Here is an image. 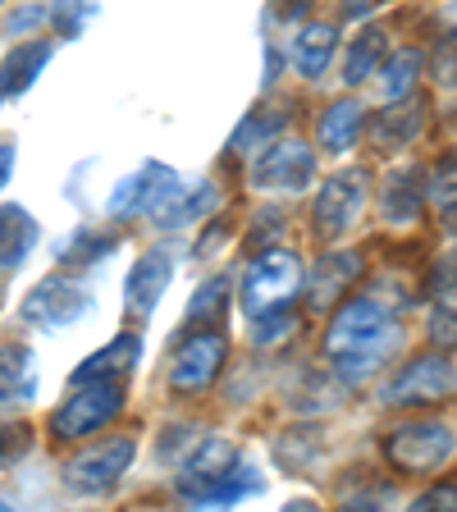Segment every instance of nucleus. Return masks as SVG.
<instances>
[{
  "label": "nucleus",
  "mask_w": 457,
  "mask_h": 512,
  "mask_svg": "<svg viewBox=\"0 0 457 512\" xmlns=\"http://www.w3.org/2000/svg\"><path fill=\"white\" fill-rule=\"evenodd\" d=\"M357 275H362V261H357L352 252H334V256H325V261H316V266H311V279H307L311 302H316V307L339 302Z\"/></svg>",
  "instance_id": "nucleus-17"
},
{
  "label": "nucleus",
  "mask_w": 457,
  "mask_h": 512,
  "mask_svg": "<svg viewBox=\"0 0 457 512\" xmlns=\"http://www.w3.org/2000/svg\"><path fill=\"white\" fill-rule=\"evenodd\" d=\"M0 512H14V508H10V503H0Z\"/></svg>",
  "instance_id": "nucleus-37"
},
{
  "label": "nucleus",
  "mask_w": 457,
  "mask_h": 512,
  "mask_svg": "<svg viewBox=\"0 0 457 512\" xmlns=\"http://www.w3.org/2000/svg\"><path fill=\"white\" fill-rule=\"evenodd\" d=\"M138 357H142V339H138V334H119L115 343H106V348L92 352V357L78 366L74 380L78 384H110V380L124 384V371H133V366H138Z\"/></svg>",
  "instance_id": "nucleus-13"
},
{
  "label": "nucleus",
  "mask_w": 457,
  "mask_h": 512,
  "mask_svg": "<svg viewBox=\"0 0 457 512\" xmlns=\"http://www.w3.org/2000/svg\"><path fill=\"white\" fill-rule=\"evenodd\" d=\"M119 247V238L115 234H92V229H78L69 243H64V261L69 266H92V261H101V256H110Z\"/></svg>",
  "instance_id": "nucleus-25"
},
{
  "label": "nucleus",
  "mask_w": 457,
  "mask_h": 512,
  "mask_svg": "<svg viewBox=\"0 0 457 512\" xmlns=\"http://www.w3.org/2000/svg\"><path fill=\"white\" fill-rule=\"evenodd\" d=\"M457 453V430L439 416H421V421H403L384 435V458L407 476H426V471L444 467Z\"/></svg>",
  "instance_id": "nucleus-1"
},
{
  "label": "nucleus",
  "mask_w": 457,
  "mask_h": 512,
  "mask_svg": "<svg viewBox=\"0 0 457 512\" xmlns=\"http://www.w3.org/2000/svg\"><path fill=\"white\" fill-rule=\"evenodd\" d=\"M293 325H298V316H293V311H270V316H256L252 320V339L261 343V348H270V343H279L284 339L288 330H293Z\"/></svg>",
  "instance_id": "nucleus-28"
},
{
  "label": "nucleus",
  "mask_w": 457,
  "mask_h": 512,
  "mask_svg": "<svg viewBox=\"0 0 457 512\" xmlns=\"http://www.w3.org/2000/svg\"><path fill=\"white\" fill-rule=\"evenodd\" d=\"M87 307H92V293L78 279L51 275L23 298L19 316L28 320L32 330H60V325H74L78 316H87Z\"/></svg>",
  "instance_id": "nucleus-5"
},
{
  "label": "nucleus",
  "mask_w": 457,
  "mask_h": 512,
  "mask_svg": "<svg viewBox=\"0 0 457 512\" xmlns=\"http://www.w3.org/2000/svg\"><path fill=\"white\" fill-rule=\"evenodd\" d=\"M430 197H435L439 206L457 202V156H444L435 170H430Z\"/></svg>",
  "instance_id": "nucleus-30"
},
{
  "label": "nucleus",
  "mask_w": 457,
  "mask_h": 512,
  "mask_svg": "<svg viewBox=\"0 0 457 512\" xmlns=\"http://www.w3.org/2000/svg\"><path fill=\"white\" fill-rule=\"evenodd\" d=\"M138 458V444L128 435H115V439H101V444H87L78 448L74 458L64 462L60 480L69 494H106L128 467Z\"/></svg>",
  "instance_id": "nucleus-3"
},
{
  "label": "nucleus",
  "mask_w": 457,
  "mask_h": 512,
  "mask_svg": "<svg viewBox=\"0 0 457 512\" xmlns=\"http://www.w3.org/2000/svg\"><path fill=\"white\" fill-rule=\"evenodd\" d=\"M435 78L444 87H457V32H448L435 51Z\"/></svg>",
  "instance_id": "nucleus-33"
},
{
  "label": "nucleus",
  "mask_w": 457,
  "mask_h": 512,
  "mask_svg": "<svg viewBox=\"0 0 457 512\" xmlns=\"http://www.w3.org/2000/svg\"><path fill=\"white\" fill-rule=\"evenodd\" d=\"M421 124H426V101H398L371 124V142L380 151H403L421 133Z\"/></svg>",
  "instance_id": "nucleus-18"
},
{
  "label": "nucleus",
  "mask_w": 457,
  "mask_h": 512,
  "mask_svg": "<svg viewBox=\"0 0 457 512\" xmlns=\"http://www.w3.org/2000/svg\"><path fill=\"white\" fill-rule=\"evenodd\" d=\"M316 179V151L307 142H270L252 165V183L266 192H307Z\"/></svg>",
  "instance_id": "nucleus-6"
},
{
  "label": "nucleus",
  "mask_w": 457,
  "mask_h": 512,
  "mask_svg": "<svg viewBox=\"0 0 457 512\" xmlns=\"http://www.w3.org/2000/svg\"><path fill=\"white\" fill-rule=\"evenodd\" d=\"M174 192H179V179H174L170 165H160V160H147L138 174H128L115 192H110V215L124 220V215H138V211H151L160 215V206L170 202Z\"/></svg>",
  "instance_id": "nucleus-10"
},
{
  "label": "nucleus",
  "mask_w": 457,
  "mask_h": 512,
  "mask_svg": "<svg viewBox=\"0 0 457 512\" xmlns=\"http://www.w3.org/2000/svg\"><path fill=\"white\" fill-rule=\"evenodd\" d=\"M407 512H457V485L439 480V485H430V490L421 494V499H416Z\"/></svg>",
  "instance_id": "nucleus-31"
},
{
  "label": "nucleus",
  "mask_w": 457,
  "mask_h": 512,
  "mask_svg": "<svg viewBox=\"0 0 457 512\" xmlns=\"http://www.w3.org/2000/svg\"><path fill=\"white\" fill-rule=\"evenodd\" d=\"M380 211L389 224H416V215H421V170L416 165H398L384 174Z\"/></svg>",
  "instance_id": "nucleus-15"
},
{
  "label": "nucleus",
  "mask_w": 457,
  "mask_h": 512,
  "mask_svg": "<svg viewBox=\"0 0 457 512\" xmlns=\"http://www.w3.org/2000/svg\"><path fill=\"white\" fill-rule=\"evenodd\" d=\"M457 389V362L448 352H426V357H416L407 371H398L384 389L389 403H439Z\"/></svg>",
  "instance_id": "nucleus-7"
},
{
  "label": "nucleus",
  "mask_w": 457,
  "mask_h": 512,
  "mask_svg": "<svg viewBox=\"0 0 457 512\" xmlns=\"http://www.w3.org/2000/svg\"><path fill=\"white\" fill-rule=\"evenodd\" d=\"M37 394V357L23 343H0V407L32 403Z\"/></svg>",
  "instance_id": "nucleus-14"
},
{
  "label": "nucleus",
  "mask_w": 457,
  "mask_h": 512,
  "mask_svg": "<svg viewBox=\"0 0 457 512\" xmlns=\"http://www.w3.org/2000/svg\"><path fill=\"white\" fill-rule=\"evenodd\" d=\"M238 462H243V453H238V444H229V439H206V444L192 448V458L179 467V490L188 494V499H211L220 485H229L238 471Z\"/></svg>",
  "instance_id": "nucleus-9"
},
{
  "label": "nucleus",
  "mask_w": 457,
  "mask_h": 512,
  "mask_svg": "<svg viewBox=\"0 0 457 512\" xmlns=\"http://www.w3.org/2000/svg\"><path fill=\"white\" fill-rule=\"evenodd\" d=\"M55 42H19L10 55H5V64H0V96H23L32 83H37V74L46 69V60H51Z\"/></svg>",
  "instance_id": "nucleus-16"
},
{
  "label": "nucleus",
  "mask_w": 457,
  "mask_h": 512,
  "mask_svg": "<svg viewBox=\"0 0 457 512\" xmlns=\"http://www.w3.org/2000/svg\"><path fill=\"white\" fill-rule=\"evenodd\" d=\"M229 307V279H211L206 288H197V298H192L188 316H220V311Z\"/></svg>",
  "instance_id": "nucleus-29"
},
{
  "label": "nucleus",
  "mask_w": 457,
  "mask_h": 512,
  "mask_svg": "<svg viewBox=\"0 0 457 512\" xmlns=\"http://www.w3.org/2000/svg\"><path fill=\"white\" fill-rule=\"evenodd\" d=\"M119 407H124V384H119V380H110V384H78L74 394L55 407L51 430L60 439H87V435H96L101 426H110V421L119 416Z\"/></svg>",
  "instance_id": "nucleus-4"
},
{
  "label": "nucleus",
  "mask_w": 457,
  "mask_h": 512,
  "mask_svg": "<svg viewBox=\"0 0 457 512\" xmlns=\"http://www.w3.org/2000/svg\"><path fill=\"white\" fill-rule=\"evenodd\" d=\"M334 46H339V32H334L330 23H307V28H298V37L288 46L293 69H298L302 78H320L325 64H330V55H334Z\"/></svg>",
  "instance_id": "nucleus-19"
},
{
  "label": "nucleus",
  "mask_w": 457,
  "mask_h": 512,
  "mask_svg": "<svg viewBox=\"0 0 457 512\" xmlns=\"http://www.w3.org/2000/svg\"><path fill=\"white\" fill-rule=\"evenodd\" d=\"M28 448H32V430L23 421H0V467L19 462Z\"/></svg>",
  "instance_id": "nucleus-27"
},
{
  "label": "nucleus",
  "mask_w": 457,
  "mask_h": 512,
  "mask_svg": "<svg viewBox=\"0 0 457 512\" xmlns=\"http://www.w3.org/2000/svg\"><path fill=\"white\" fill-rule=\"evenodd\" d=\"M421 74V51H394L380 64V92L384 101H407L412 96V83Z\"/></svg>",
  "instance_id": "nucleus-23"
},
{
  "label": "nucleus",
  "mask_w": 457,
  "mask_h": 512,
  "mask_svg": "<svg viewBox=\"0 0 457 512\" xmlns=\"http://www.w3.org/2000/svg\"><path fill=\"white\" fill-rule=\"evenodd\" d=\"M375 64H384V32L366 28L357 32V42H348V60H343V83L357 87L375 74Z\"/></svg>",
  "instance_id": "nucleus-22"
},
{
  "label": "nucleus",
  "mask_w": 457,
  "mask_h": 512,
  "mask_svg": "<svg viewBox=\"0 0 457 512\" xmlns=\"http://www.w3.org/2000/svg\"><path fill=\"white\" fill-rule=\"evenodd\" d=\"M362 115L366 110L357 106V101H334L330 110H325V119H320L316 138L325 151H334V156H343V151L357 147V138H362Z\"/></svg>",
  "instance_id": "nucleus-21"
},
{
  "label": "nucleus",
  "mask_w": 457,
  "mask_h": 512,
  "mask_svg": "<svg viewBox=\"0 0 457 512\" xmlns=\"http://www.w3.org/2000/svg\"><path fill=\"white\" fill-rule=\"evenodd\" d=\"M302 288V261L284 247H270L247 266L243 275V311L247 316H270V311H284L293 302V293Z\"/></svg>",
  "instance_id": "nucleus-2"
},
{
  "label": "nucleus",
  "mask_w": 457,
  "mask_h": 512,
  "mask_svg": "<svg viewBox=\"0 0 457 512\" xmlns=\"http://www.w3.org/2000/svg\"><path fill=\"white\" fill-rule=\"evenodd\" d=\"M224 352H229V343L220 334H211V330L188 334L170 357V389L174 394H202L206 384L220 375Z\"/></svg>",
  "instance_id": "nucleus-8"
},
{
  "label": "nucleus",
  "mask_w": 457,
  "mask_h": 512,
  "mask_svg": "<svg viewBox=\"0 0 457 512\" xmlns=\"http://www.w3.org/2000/svg\"><path fill=\"white\" fill-rule=\"evenodd\" d=\"M339 512H384V499L380 494H352V499H343Z\"/></svg>",
  "instance_id": "nucleus-34"
},
{
  "label": "nucleus",
  "mask_w": 457,
  "mask_h": 512,
  "mask_svg": "<svg viewBox=\"0 0 457 512\" xmlns=\"http://www.w3.org/2000/svg\"><path fill=\"white\" fill-rule=\"evenodd\" d=\"M37 243V220L23 206H0V270L23 266V256Z\"/></svg>",
  "instance_id": "nucleus-20"
},
{
  "label": "nucleus",
  "mask_w": 457,
  "mask_h": 512,
  "mask_svg": "<svg viewBox=\"0 0 457 512\" xmlns=\"http://www.w3.org/2000/svg\"><path fill=\"white\" fill-rule=\"evenodd\" d=\"M362 202H366V174L362 170L334 174V179L316 192V234L320 238L348 234V224L362 215Z\"/></svg>",
  "instance_id": "nucleus-11"
},
{
  "label": "nucleus",
  "mask_w": 457,
  "mask_h": 512,
  "mask_svg": "<svg viewBox=\"0 0 457 512\" xmlns=\"http://www.w3.org/2000/svg\"><path fill=\"white\" fill-rule=\"evenodd\" d=\"M279 512H320V503L316 499H288Z\"/></svg>",
  "instance_id": "nucleus-36"
},
{
  "label": "nucleus",
  "mask_w": 457,
  "mask_h": 512,
  "mask_svg": "<svg viewBox=\"0 0 457 512\" xmlns=\"http://www.w3.org/2000/svg\"><path fill=\"white\" fill-rule=\"evenodd\" d=\"M174 279V256L170 252H142L138 266L128 270L124 279V311L133 320H147L151 311L160 307V298H165V288H170Z\"/></svg>",
  "instance_id": "nucleus-12"
},
{
  "label": "nucleus",
  "mask_w": 457,
  "mask_h": 512,
  "mask_svg": "<svg viewBox=\"0 0 457 512\" xmlns=\"http://www.w3.org/2000/svg\"><path fill=\"white\" fill-rule=\"evenodd\" d=\"M430 339L439 343V348H448V343H457V298L439 302V311L430 316Z\"/></svg>",
  "instance_id": "nucleus-32"
},
{
  "label": "nucleus",
  "mask_w": 457,
  "mask_h": 512,
  "mask_svg": "<svg viewBox=\"0 0 457 512\" xmlns=\"http://www.w3.org/2000/svg\"><path fill=\"white\" fill-rule=\"evenodd\" d=\"M10 174H14V142H0V192H5Z\"/></svg>",
  "instance_id": "nucleus-35"
},
{
  "label": "nucleus",
  "mask_w": 457,
  "mask_h": 512,
  "mask_svg": "<svg viewBox=\"0 0 457 512\" xmlns=\"http://www.w3.org/2000/svg\"><path fill=\"white\" fill-rule=\"evenodd\" d=\"M279 128H284V115H266V110H256V115H247V124L234 133V151H266Z\"/></svg>",
  "instance_id": "nucleus-26"
},
{
  "label": "nucleus",
  "mask_w": 457,
  "mask_h": 512,
  "mask_svg": "<svg viewBox=\"0 0 457 512\" xmlns=\"http://www.w3.org/2000/svg\"><path fill=\"white\" fill-rule=\"evenodd\" d=\"M211 202H215L211 183H202V188H192V192H183V188H179V192H174V197H170V202L160 206V215H156V220L165 224V229H179V224H188L192 215H202Z\"/></svg>",
  "instance_id": "nucleus-24"
}]
</instances>
